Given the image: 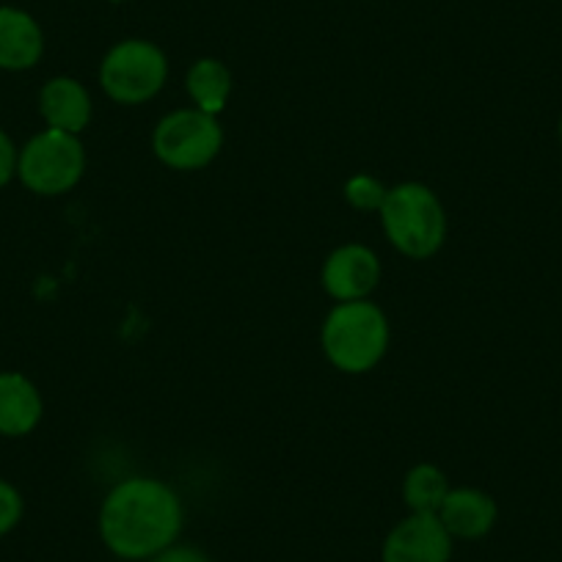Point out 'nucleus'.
<instances>
[{
  "instance_id": "1",
  "label": "nucleus",
  "mask_w": 562,
  "mask_h": 562,
  "mask_svg": "<svg viewBox=\"0 0 562 562\" xmlns=\"http://www.w3.org/2000/svg\"><path fill=\"white\" fill-rule=\"evenodd\" d=\"M182 502L171 485L155 477H130L100 507V538L122 560H153L177 543Z\"/></svg>"
},
{
  "instance_id": "2",
  "label": "nucleus",
  "mask_w": 562,
  "mask_h": 562,
  "mask_svg": "<svg viewBox=\"0 0 562 562\" xmlns=\"http://www.w3.org/2000/svg\"><path fill=\"white\" fill-rule=\"evenodd\" d=\"M323 350L337 370L359 375L370 372L386 356L389 321L381 306L367 299L345 301L323 323Z\"/></svg>"
},
{
  "instance_id": "3",
  "label": "nucleus",
  "mask_w": 562,
  "mask_h": 562,
  "mask_svg": "<svg viewBox=\"0 0 562 562\" xmlns=\"http://www.w3.org/2000/svg\"><path fill=\"white\" fill-rule=\"evenodd\" d=\"M381 224L389 243L408 259H428L445 246V207L439 196L422 182H403L386 193Z\"/></svg>"
},
{
  "instance_id": "4",
  "label": "nucleus",
  "mask_w": 562,
  "mask_h": 562,
  "mask_svg": "<svg viewBox=\"0 0 562 562\" xmlns=\"http://www.w3.org/2000/svg\"><path fill=\"white\" fill-rule=\"evenodd\" d=\"M169 78V61L158 45L147 40H124L105 53L100 64V86L119 105H140L153 100Z\"/></svg>"
},
{
  "instance_id": "5",
  "label": "nucleus",
  "mask_w": 562,
  "mask_h": 562,
  "mask_svg": "<svg viewBox=\"0 0 562 562\" xmlns=\"http://www.w3.org/2000/svg\"><path fill=\"white\" fill-rule=\"evenodd\" d=\"M86 171V153L78 135L50 130L34 135L18 160V175L29 191L58 196L72 191Z\"/></svg>"
},
{
  "instance_id": "6",
  "label": "nucleus",
  "mask_w": 562,
  "mask_h": 562,
  "mask_svg": "<svg viewBox=\"0 0 562 562\" xmlns=\"http://www.w3.org/2000/svg\"><path fill=\"white\" fill-rule=\"evenodd\" d=\"M224 147V130L213 113L180 108L158 122L153 149L164 166L175 171H196L215 160Z\"/></svg>"
},
{
  "instance_id": "7",
  "label": "nucleus",
  "mask_w": 562,
  "mask_h": 562,
  "mask_svg": "<svg viewBox=\"0 0 562 562\" xmlns=\"http://www.w3.org/2000/svg\"><path fill=\"white\" fill-rule=\"evenodd\" d=\"M452 535L439 513H411L386 535L381 562H450Z\"/></svg>"
},
{
  "instance_id": "8",
  "label": "nucleus",
  "mask_w": 562,
  "mask_h": 562,
  "mask_svg": "<svg viewBox=\"0 0 562 562\" xmlns=\"http://www.w3.org/2000/svg\"><path fill=\"white\" fill-rule=\"evenodd\" d=\"M381 281V262L375 251L361 243H348L328 254L323 265V288L334 301H361L378 288Z\"/></svg>"
},
{
  "instance_id": "9",
  "label": "nucleus",
  "mask_w": 562,
  "mask_h": 562,
  "mask_svg": "<svg viewBox=\"0 0 562 562\" xmlns=\"http://www.w3.org/2000/svg\"><path fill=\"white\" fill-rule=\"evenodd\" d=\"M496 516H499L496 502L480 488H450L439 507V518L452 540L485 538L494 529Z\"/></svg>"
},
{
  "instance_id": "10",
  "label": "nucleus",
  "mask_w": 562,
  "mask_h": 562,
  "mask_svg": "<svg viewBox=\"0 0 562 562\" xmlns=\"http://www.w3.org/2000/svg\"><path fill=\"white\" fill-rule=\"evenodd\" d=\"M45 53V36L29 12L0 7V69L23 72L40 64Z\"/></svg>"
},
{
  "instance_id": "11",
  "label": "nucleus",
  "mask_w": 562,
  "mask_h": 562,
  "mask_svg": "<svg viewBox=\"0 0 562 562\" xmlns=\"http://www.w3.org/2000/svg\"><path fill=\"white\" fill-rule=\"evenodd\" d=\"M40 113L50 130L78 135L91 122V97L75 78H53L40 91Z\"/></svg>"
},
{
  "instance_id": "12",
  "label": "nucleus",
  "mask_w": 562,
  "mask_h": 562,
  "mask_svg": "<svg viewBox=\"0 0 562 562\" xmlns=\"http://www.w3.org/2000/svg\"><path fill=\"white\" fill-rule=\"evenodd\" d=\"M40 419V389L20 372H0V436H29Z\"/></svg>"
},
{
  "instance_id": "13",
  "label": "nucleus",
  "mask_w": 562,
  "mask_h": 562,
  "mask_svg": "<svg viewBox=\"0 0 562 562\" xmlns=\"http://www.w3.org/2000/svg\"><path fill=\"white\" fill-rule=\"evenodd\" d=\"M188 94L196 102L199 111L213 113L218 116L224 105L229 102L232 94V72L226 64L215 61V58H199L191 69H188Z\"/></svg>"
},
{
  "instance_id": "14",
  "label": "nucleus",
  "mask_w": 562,
  "mask_h": 562,
  "mask_svg": "<svg viewBox=\"0 0 562 562\" xmlns=\"http://www.w3.org/2000/svg\"><path fill=\"white\" fill-rule=\"evenodd\" d=\"M450 494L445 472L434 463H419L405 474L403 499L411 513H439L441 502Z\"/></svg>"
},
{
  "instance_id": "15",
  "label": "nucleus",
  "mask_w": 562,
  "mask_h": 562,
  "mask_svg": "<svg viewBox=\"0 0 562 562\" xmlns=\"http://www.w3.org/2000/svg\"><path fill=\"white\" fill-rule=\"evenodd\" d=\"M386 188L370 175H356L350 177L348 186H345V199L353 204L361 213H370V210H378L381 213L383 202H386Z\"/></svg>"
},
{
  "instance_id": "16",
  "label": "nucleus",
  "mask_w": 562,
  "mask_h": 562,
  "mask_svg": "<svg viewBox=\"0 0 562 562\" xmlns=\"http://www.w3.org/2000/svg\"><path fill=\"white\" fill-rule=\"evenodd\" d=\"M23 518V496L12 483L0 480V538L12 532Z\"/></svg>"
},
{
  "instance_id": "17",
  "label": "nucleus",
  "mask_w": 562,
  "mask_h": 562,
  "mask_svg": "<svg viewBox=\"0 0 562 562\" xmlns=\"http://www.w3.org/2000/svg\"><path fill=\"white\" fill-rule=\"evenodd\" d=\"M18 149H14L12 138L0 130V188L7 186L14 175H18Z\"/></svg>"
},
{
  "instance_id": "18",
  "label": "nucleus",
  "mask_w": 562,
  "mask_h": 562,
  "mask_svg": "<svg viewBox=\"0 0 562 562\" xmlns=\"http://www.w3.org/2000/svg\"><path fill=\"white\" fill-rule=\"evenodd\" d=\"M153 562H213L202 549L196 546H169L166 551H160L158 557H153Z\"/></svg>"
},
{
  "instance_id": "19",
  "label": "nucleus",
  "mask_w": 562,
  "mask_h": 562,
  "mask_svg": "<svg viewBox=\"0 0 562 562\" xmlns=\"http://www.w3.org/2000/svg\"><path fill=\"white\" fill-rule=\"evenodd\" d=\"M560 140H562V119H560Z\"/></svg>"
}]
</instances>
